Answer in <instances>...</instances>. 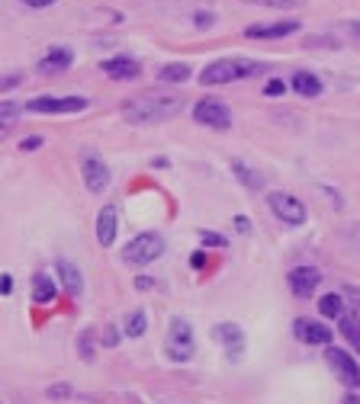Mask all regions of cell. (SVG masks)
Instances as JSON below:
<instances>
[{
    "instance_id": "cell-32",
    "label": "cell",
    "mask_w": 360,
    "mask_h": 404,
    "mask_svg": "<svg viewBox=\"0 0 360 404\" xmlns=\"http://www.w3.org/2000/svg\"><path fill=\"white\" fill-rule=\"evenodd\" d=\"M235 228L242 231V234H248V231H251V222H248L244 215H235Z\"/></svg>"
},
{
    "instance_id": "cell-16",
    "label": "cell",
    "mask_w": 360,
    "mask_h": 404,
    "mask_svg": "<svg viewBox=\"0 0 360 404\" xmlns=\"http://www.w3.org/2000/svg\"><path fill=\"white\" fill-rule=\"evenodd\" d=\"M97 241L103 248H113V241H116V209L113 206H103L97 215Z\"/></svg>"
},
{
    "instance_id": "cell-9",
    "label": "cell",
    "mask_w": 360,
    "mask_h": 404,
    "mask_svg": "<svg viewBox=\"0 0 360 404\" xmlns=\"http://www.w3.org/2000/svg\"><path fill=\"white\" fill-rule=\"evenodd\" d=\"M87 106V97H36L26 103L29 113H81Z\"/></svg>"
},
{
    "instance_id": "cell-4",
    "label": "cell",
    "mask_w": 360,
    "mask_h": 404,
    "mask_svg": "<svg viewBox=\"0 0 360 404\" xmlns=\"http://www.w3.org/2000/svg\"><path fill=\"white\" fill-rule=\"evenodd\" d=\"M168 356L174 363H187L193 359V330L184 318H174L168 330Z\"/></svg>"
},
{
    "instance_id": "cell-23",
    "label": "cell",
    "mask_w": 360,
    "mask_h": 404,
    "mask_svg": "<svg viewBox=\"0 0 360 404\" xmlns=\"http://www.w3.org/2000/svg\"><path fill=\"white\" fill-rule=\"evenodd\" d=\"M158 77H161V81H177V83H184V81H190V67H187V65H164Z\"/></svg>"
},
{
    "instance_id": "cell-27",
    "label": "cell",
    "mask_w": 360,
    "mask_h": 404,
    "mask_svg": "<svg viewBox=\"0 0 360 404\" xmlns=\"http://www.w3.org/2000/svg\"><path fill=\"white\" fill-rule=\"evenodd\" d=\"M283 90H286V83L280 81V77H274V81L264 83V93H267V97H283Z\"/></svg>"
},
{
    "instance_id": "cell-1",
    "label": "cell",
    "mask_w": 360,
    "mask_h": 404,
    "mask_svg": "<svg viewBox=\"0 0 360 404\" xmlns=\"http://www.w3.org/2000/svg\"><path fill=\"white\" fill-rule=\"evenodd\" d=\"M184 109V97H171V93H142V97L129 99L123 106V115L135 125H155L168 122L171 115Z\"/></svg>"
},
{
    "instance_id": "cell-38",
    "label": "cell",
    "mask_w": 360,
    "mask_h": 404,
    "mask_svg": "<svg viewBox=\"0 0 360 404\" xmlns=\"http://www.w3.org/2000/svg\"><path fill=\"white\" fill-rule=\"evenodd\" d=\"M135 286H139V289H151V286H155V282H151V280H145V276H139V280H135Z\"/></svg>"
},
{
    "instance_id": "cell-19",
    "label": "cell",
    "mask_w": 360,
    "mask_h": 404,
    "mask_svg": "<svg viewBox=\"0 0 360 404\" xmlns=\"http://www.w3.org/2000/svg\"><path fill=\"white\" fill-rule=\"evenodd\" d=\"M71 61H75V55L68 49H52L49 55L39 61V71H65V67H71Z\"/></svg>"
},
{
    "instance_id": "cell-20",
    "label": "cell",
    "mask_w": 360,
    "mask_h": 404,
    "mask_svg": "<svg viewBox=\"0 0 360 404\" xmlns=\"http://www.w3.org/2000/svg\"><path fill=\"white\" fill-rule=\"evenodd\" d=\"M232 170H235V177L248 186V190H264V177H258V173H254L251 167H244L242 161H232Z\"/></svg>"
},
{
    "instance_id": "cell-34",
    "label": "cell",
    "mask_w": 360,
    "mask_h": 404,
    "mask_svg": "<svg viewBox=\"0 0 360 404\" xmlns=\"http://www.w3.org/2000/svg\"><path fill=\"white\" fill-rule=\"evenodd\" d=\"M116 340H119V334H116V330H113V328H109L107 334H103V344H107V346H113V344H116Z\"/></svg>"
},
{
    "instance_id": "cell-13",
    "label": "cell",
    "mask_w": 360,
    "mask_h": 404,
    "mask_svg": "<svg viewBox=\"0 0 360 404\" xmlns=\"http://www.w3.org/2000/svg\"><path fill=\"white\" fill-rule=\"evenodd\" d=\"M299 29L296 19H283V23H270V26H248L244 35L248 39H283V35H293Z\"/></svg>"
},
{
    "instance_id": "cell-37",
    "label": "cell",
    "mask_w": 360,
    "mask_h": 404,
    "mask_svg": "<svg viewBox=\"0 0 360 404\" xmlns=\"http://www.w3.org/2000/svg\"><path fill=\"white\" fill-rule=\"evenodd\" d=\"M210 23H212L210 13H200V17H196V26H210Z\"/></svg>"
},
{
    "instance_id": "cell-31",
    "label": "cell",
    "mask_w": 360,
    "mask_h": 404,
    "mask_svg": "<svg viewBox=\"0 0 360 404\" xmlns=\"http://www.w3.org/2000/svg\"><path fill=\"white\" fill-rule=\"evenodd\" d=\"M68 395H71V388L68 385H52L49 388V398H68Z\"/></svg>"
},
{
    "instance_id": "cell-22",
    "label": "cell",
    "mask_w": 360,
    "mask_h": 404,
    "mask_svg": "<svg viewBox=\"0 0 360 404\" xmlns=\"http://www.w3.org/2000/svg\"><path fill=\"white\" fill-rule=\"evenodd\" d=\"M145 324H148V318H145V312H132L126 318V337H142L145 334Z\"/></svg>"
},
{
    "instance_id": "cell-5",
    "label": "cell",
    "mask_w": 360,
    "mask_h": 404,
    "mask_svg": "<svg viewBox=\"0 0 360 404\" xmlns=\"http://www.w3.org/2000/svg\"><path fill=\"white\" fill-rule=\"evenodd\" d=\"M193 119L200 125H210V129H228L232 125V109L216 97H206L193 106Z\"/></svg>"
},
{
    "instance_id": "cell-39",
    "label": "cell",
    "mask_w": 360,
    "mask_h": 404,
    "mask_svg": "<svg viewBox=\"0 0 360 404\" xmlns=\"http://www.w3.org/2000/svg\"><path fill=\"white\" fill-rule=\"evenodd\" d=\"M344 404H360V401H357L354 395H347V398H344Z\"/></svg>"
},
{
    "instance_id": "cell-24",
    "label": "cell",
    "mask_w": 360,
    "mask_h": 404,
    "mask_svg": "<svg viewBox=\"0 0 360 404\" xmlns=\"http://www.w3.org/2000/svg\"><path fill=\"white\" fill-rule=\"evenodd\" d=\"M338 321H341V334L360 350V321H357V318H347V314H341Z\"/></svg>"
},
{
    "instance_id": "cell-7",
    "label": "cell",
    "mask_w": 360,
    "mask_h": 404,
    "mask_svg": "<svg viewBox=\"0 0 360 404\" xmlns=\"http://www.w3.org/2000/svg\"><path fill=\"white\" fill-rule=\"evenodd\" d=\"M267 202H270V212H274L280 222L293 225V228L306 222V206H302V199L290 196V193H274Z\"/></svg>"
},
{
    "instance_id": "cell-10",
    "label": "cell",
    "mask_w": 360,
    "mask_h": 404,
    "mask_svg": "<svg viewBox=\"0 0 360 404\" xmlns=\"http://www.w3.org/2000/svg\"><path fill=\"white\" fill-rule=\"evenodd\" d=\"M286 280H290V289H293L296 298H309L318 289V282H322V273H318L315 266H296Z\"/></svg>"
},
{
    "instance_id": "cell-18",
    "label": "cell",
    "mask_w": 360,
    "mask_h": 404,
    "mask_svg": "<svg viewBox=\"0 0 360 404\" xmlns=\"http://www.w3.org/2000/svg\"><path fill=\"white\" fill-rule=\"evenodd\" d=\"M52 298H55V282H52V276L36 273L33 276V302L36 305H49Z\"/></svg>"
},
{
    "instance_id": "cell-26",
    "label": "cell",
    "mask_w": 360,
    "mask_h": 404,
    "mask_svg": "<svg viewBox=\"0 0 360 404\" xmlns=\"http://www.w3.org/2000/svg\"><path fill=\"white\" fill-rule=\"evenodd\" d=\"M91 340H93V330H84V334H81V356H84L87 363L93 359V346H91Z\"/></svg>"
},
{
    "instance_id": "cell-3",
    "label": "cell",
    "mask_w": 360,
    "mask_h": 404,
    "mask_svg": "<svg viewBox=\"0 0 360 404\" xmlns=\"http://www.w3.org/2000/svg\"><path fill=\"white\" fill-rule=\"evenodd\" d=\"M161 254H164V238L148 231V234H139V238L129 241L126 250H123V260L129 266H145V264H155Z\"/></svg>"
},
{
    "instance_id": "cell-15",
    "label": "cell",
    "mask_w": 360,
    "mask_h": 404,
    "mask_svg": "<svg viewBox=\"0 0 360 404\" xmlns=\"http://www.w3.org/2000/svg\"><path fill=\"white\" fill-rule=\"evenodd\" d=\"M55 270H58L61 282H65L68 296H84V276H81V270H77L71 260H65V257H58V264H55Z\"/></svg>"
},
{
    "instance_id": "cell-21",
    "label": "cell",
    "mask_w": 360,
    "mask_h": 404,
    "mask_svg": "<svg viewBox=\"0 0 360 404\" xmlns=\"http://www.w3.org/2000/svg\"><path fill=\"white\" fill-rule=\"evenodd\" d=\"M318 312L325 314V318H341V312H344L341 296H335V292L322 296V298H318Z\"/></svg>"
},
{
    "instance_id": "cell-29",
    "label": "cell",
    "mask_w": 360,
    "mask_h": 404,
    "mask_svg": "<svg viewBox=\"0 0 360 404\" xmlns=\"http://www.w3.org/2000/svg\"><path fill=\"white\" fill-rule=\"evenodd\" d=\"M17 113V106H13V103H10V99H3V103H0V115H3V125L10 122V115Z\"/></svg>"
},
{
    "instance_id": "cell-6",
    "label": "cell",
    "mask_w": 360,
    "mask_h": 404,
    "mask_svg": "<svg viewBox=\"0 0 360 404\" xmlns=\"http://www.w3.org/2000/svg\"><path fill=\"white\" fill-rule=\"evenodd\" d=\"M81 170H84V183H87V190L91 193L100 196V193L109 186V167L103 164V157L97 154V151L84 148V154H81Z\"/></svg>"
},
{
    "instance_id": "cell-25",
    "label": "cell",
    "mask_w": 360,
    "mask_h": 404,
    "mask_svg": "<svg viewBox=\"0 0 360 404\" xmlns=\"http://www.w3.org/2000/svg\"><path fill=\"white\" fill-rule=\"evenodd\" d=\"M251 3H260V7H274V10H280V7L293 10V7H299L302 0H251Z\"/></svg>"
},
{
    "instance_id": "cell-35",
    "label": "cell",
    "mask_w": 360,
    "mask_h": 404,
    "mask_svg": "<svg viewBox=\"0 0 360 404\" xmlns=\"http://www.w3.org/2000/svg\"><path fill=\"white\" fill-rule=\"evenodd\" d=\"M190 264H193V266H206V254H193V257H190Z\"/></svg>"
},
{
    "instance_id": "cell-8",
    "label": "cell",
    "mask_w": 360,
    "mask_h": 404,
    "mask_svg": "<svg viewBox=\"0 0 360 404\" xmlns=\"http://www.w3.org/2000/svg\"><path fill=\"white\" fill-rule=\"evenodd\" d=\"M325 359H328V366L335 369V375L344 382V385L360 388V369H357V359H354L351 353H344V350H338V346H328Z\"/></svg>"
},
{
    "instance_id": "cell-2",
    "label": "cell",
    "mask_w": 360,
    "mask_h": 404,
    "mask_svg": "<svg viewBox=\"0 0 360 404\" xmlns=\"http://www.w3.org/2000/svg\"><path fill=\"white\" fill-rule=\"evenodd\" d=\"M260 65L248 61V58H219L212 65H206L200 71V83L203 87H219V83H232V81H242V77H251L258 74Z\"/></svg>"
},
{
    "instance_id": "cell-30",
    "label": "cell",
    "mask_w": 360,
    "mask_h": 404,
    "mask_svg": "<svg viewBox=\"0 0 360 404\" xmlns=\"http://www.w3.org/2000/svg\"><path fill=\"white\" fill-rule=\"evenodd\" d=\"M39 145H42V138H39V135H33V138H23V141H19V148H23V151H36Z\"/></svg>"
},
{
    "instance_id": "cell-14",
    "label": "cell",
    "mask_w": 360,
    "mask_h": 404,
    "mask_svg": "<svg viewBox=\"0 0 360 404\" xmlns=\"http://www.w3.org/2000/svg\"><path fill=\"white\" fill-rule=\"evenodd\" d=\"M296 337L302 344L325 346V344H331V328H325V324H318V321H296Z\"/></svg>"
},
{
    "instance_id": "cell-36",
    "label": "cell",
    "mask_w": 360,
    "mask_h": 404,
    "mask_svg": "<svg viewBox=\"0 0 360 404\" xmlns=\"http://www.w3.org/2000/svg\"><path fill=\"white\" fill-rule=\"evenodd\" d=\"M23 3H29V7H49V3H55V0H23Z\"/></svg>"
},
{
    "instance_id": "cell-17",
    "label": "cell",
    "mask_w": 360,
    "mask_h": 404,
    "mask_svg": "<svg viewBox=\"0 0 360 404\" xmlns=\"http://www.w3.org/2000/svg\"><path fill=\"white\" fill-rule=\"evenodd\" d=\"M293 90L299 97H322V81L309 71H296L293 74Z\"/></svg>"
},
{
    "instance_id": "cell-11",
    "label": "cell",
    "mask_w": 360,
    "mask_h": 404,
    "mask_svg": "<svg viewBox=\"0 0 360 404\" xmlns=\"http://www.w3.org/2000/svg\"><path fill=\"white\" fill-rule=\"evenodd\" d=\"M212 337L226 346V353L232 356V359H242V353H244V334H242V328H238V324H216Z\"/></svg>"
},
{
    "instance_id": "cell-12",
    "label": "cell",
    "mask_w": 360,
    "mask_h": 404,
    "mask_svg": "<svg viewBox=\"0 0 360 404\" xmlns=\"http://www.w3.org/2000/svg\"><path fill=\"white\" fill-rule=\"evenodd\" d=\"M103 71H107V77H113V81H135V77L142 74L139 61H135V58H126V55H116V58H109V61H103Z\"/></svg>"
},
{
    "instance_id": "cell-28",
    "label": "cell",
    "mask_w": 360,
    "mask_h": 404,
    "mask_svg": "<svg viewBox=\"0 0 360 404\" xmlns=\"http://www.w3.org/2000/svg\"><path fill=\"white\" fill-rule=\"evenodd\" d=\"M200 241L203 244H210V248H226V238H219L212 231H200Z\"/></svg>"
},
{
    "instance_id": "cell-33",
    "label": "cell",
    "mask_w": 360,
    "mask_h": 404,
    "mask_svg": "<svg viewBox=\"0 0 360 404\" xmlns=\"http://www.w3.org/2000/svg\"><path fill=\"white\" fill-rule=\"evenodd\" d=\"M0 292H3V296H10V292H13V280H10V273H3V282H0Z\"/></svg>"
}]
</instances>
